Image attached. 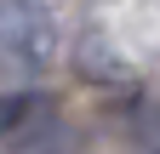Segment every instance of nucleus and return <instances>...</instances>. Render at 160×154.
<instances>
[{"label":"nucleus","mask_w":160,"mask_h":154,"mask_svg":"<svg viewBox=\"0 0 160 154\" xmlns=\"http://www.w3.org/2000/svg\"><path fill=\"white\" fill-rule=\"evenodd\" d=\"M23 114H29V97H0V137L23 126Z\"/></svg>","instance_id":"f257e3e1"}]
</instances>
